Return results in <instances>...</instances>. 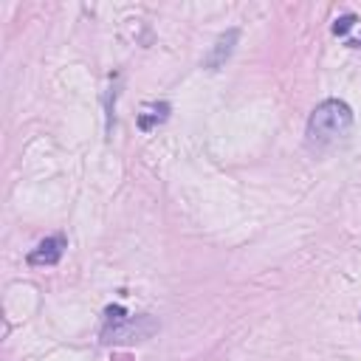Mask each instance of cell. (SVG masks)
Here are the masks:
<instances>
[{"mask_svg":"<svg viewBox=\"0 0 361 361\" xmlns=\"http://www.w3.org/2000/svg\"><path fill=\"white\" fill-rule=\"evenodd\" d=\"M353 127V110L341 99H324L313 107L307 118V144L310 147H327L347 135Z\"/></svg>","mask_w":361,"mask_h":361,"instance_id":"6da1fadb","label":"cell"},{"mask_svg":"<svg viewBox=\"0 0 361 361\" xmlns=\"http://www.w3.org/2000/svg\"><path fill=\"white\" fill-rule=\"evenodd\" d=\"M155 330H158V322L152 316H130L121 305H110L104 310L102 344H138V341H147Z\"/></svg>","mask_w":361,"mask_h":361,"instance_id":"7a4b0ae2","label":"cell"},{"mask_svg":"<svg viewBox=\"0 0 361 361\" xmlns=\"http://www.w3.org/2000/svg\"><path fill=\"white\" fill-rule=\"evenodd\" d=\"M65 245H68V240H65L62 234L45 237L42 243H37V245L28 251V265H39V268L56 265V262L62 259V254H65Z\"/></svg>","mask_w":361,"mask_h":361,"instance_id":"3957f363","label":"cell"},{"mask_svg":"<svg viewBox=\"0 0 361 361\" xmlns=\"http://www.w3.org/2000/svg\"><path fill=\"white\" fill-rule=\"evenodd\" d=\"M237 39H240V31H237V28H228V31H223V34L214 39L212 51L203 56V68H206V71H217L220 65H226V59L234 54V45H237Z\"/></svg>","mask_w":361,"mask_h":361,"instance_id":"277c9868","label":"cell"},{"mask_svg":"<svg viewBox=\"0 0 361 361\" xmlns=\"http://www.w3.org/2000/svg\"><path fill=\"white\" fill-rule=\"evenodd\" d=\"M166 116H169V104H166V102H152V104H147V107L138 113V127H141L144 133H149V130H155L158 124H164Z\"/></svg>","mask_w":361,"mask_h":361,"instance_id":"5b68a950","label":"cell"},{"mask_svg":"<svg viewBox=\"0 0 361 361\" xmlns=\"http://www.w3.org/2000/svg\"><path fill=\"white\" fill-rule=\"evenodd\" d=\"M355 23H358V17H355V14H341V17L333 23V34H336V37H344Z\"/></svg>","mask_w":361,"mask_h":361,"instance_id":"8992f818","label":"cell"}]
</instances>
